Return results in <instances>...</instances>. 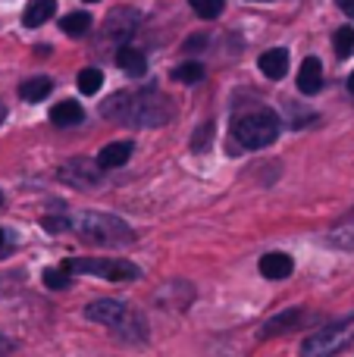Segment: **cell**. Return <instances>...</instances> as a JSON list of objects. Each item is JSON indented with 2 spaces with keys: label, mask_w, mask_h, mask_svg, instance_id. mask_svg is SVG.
<instances>
[{
  "label": "cell",
  "mask_w": 354,
  "mask_h": 357,
  "mask_svg": "<svg viewBox=\"0 0 354 357\" xmlns=\"http://www.w3.org/2000/svg\"><path fill=\"white\" fill-rule=\"evenodd\" d=\"M100 113L110 116L113 123H132V126H163L173 113L167 98L160 94H132V91H116L113 98H107L100 104Z\"/></svg>",
  "instance_id": "6da1fadb"
},
{
  "label": "cell",
  "mask_w": 354,
  "mask_h": 357,
  "mask_svg": "<svg viewBox=\"0 0 354 357\" xmlns=\"http://www.w3.org/2000/svg\"><path fill=\"white\" fill-rule=\"evenodd\" d=\"M85 320L113 329V335L123 339V342H129V345H141V342H148V323H144V317L135 314L129 304L116 301V298L91 301L85 307Z\"/></svg>",
  "instance_id": "7a4b0ae2"
},
{
  "label": "cell",
  "mask_w": 354,
  "mask_h": 357,
  "mask_svg": "<svg viewBox=\"0 0 354 357\" xmlns=\"http://www.w3.org/2000/svg\"><path fill=\"white\" fill-rule=\"evenodd\" d=\"M69 229L79 238L91 241V245H104V248H123L135 241V232H132L129 222L113 213H100V210H79L69 220Z\"/></svg>",
  "instance_id": "3957f363"
},
{
  "label": "cell",
  "mask_w": 354,
  "mask_h": 357,
  "mask_svg": "<svg viewBox=\"0 0 354 357\" xmlns=\"http://www.w3.org/2000/svg\"><path fill=\"white\" fill-rule=\"evenodd\" d=\"M232 135H236L245 148L261 151V148H267V144H273L276 135H279V116H276L273 110H267V107L248 110V113H242V116H236Z\"/></svg>",
  "instance_id": "277c9868"
},
{
  "label": "cell",
  "mask_w": 354,
  "mask_h": 357,
  "mask_svg": "<svg viewBox=\"0 0 354 357\" xmlns=\"http://www.w3.org/2000/svg\"><path fill=\"white\" fill-rule=\"evenodd\" d=\"M60 270L82 273V276H100L107 282H135L141 276L132 260H113V257H66Z\"/></svg>",
  "instance_id": "5b68a950"
},
{
  "label": "cell",
  "mask_w": 354,
  "mask_h": 357,
  "mask_svg": "<svg viewBox=\"0 0 354 357\" xmlns=\"http://www.w3.org/2000/svg\"><path fill=\"white\" fill-rule=\"evenodd\" d=\"M354 339V317H342L336 323H326L320 333L307 335L301 342V357H336L351 345Z\"/></svg>",
  "instance_id": "8992f818"
},
{
  "label": "cell",
  "mask_w": 354,
  "mask_h": 357,
  "mask_svg": "<svg viewBox=\"0 0 354 357\" xmlns=\"http://www.w3.org/2000/svg\"><path fill=\"white\" fill-rule=\"evenodd\" d=\"M135 29H138L135 10H116V13H110V19L104 22V35L113 38V41H119L123 47H125V41L135 35Z\"/></svg>",
  "instance_id": "52a82bcc"
},
{
  "label": "cell",
  "mask_w": 354,
  "mask_h": 357,
  "mask_svg": "<svg viewBox=\"0 0 354 357\" xmlns=\"http://www.w3.org/2000/svg\"><path fill=\"white\" fill-rule=\"evenodd\" d=\"M305 323V310L301 307H288L282 314L270 317L267 323L261 326V339H273V335H286V333H295V329Z\"/></svg>",
  "instance_id": "ba28073f"
},
{
  "label": "cell",
  "mask_w": 354,
  "mask_h": 357,
  "mask_svg": "<svg viewBox=\"0 0 354 357\" xmlns=\"http://www.w3.org/2000/svg\"><path fill=\"white\" fill-rule=\"evenodd\" d=\"M98 167V160L88 163V160H75V163H66V167L60 169V178L66 185H75V188H91V185H98L100 178V169H91Z\"/></svg>",
  "instance_id": "9c48e42d"
},
{
  "label": "cell",
  "mask_w": 354,
  "mask_h": 357,
  "mask_svg": "<svg viewBox=\"0 0 354 357\" xmlns=\"http://www.w3.org/2000/svg\"><path fill=\"white\" fill-rule=\"evenodd\" d=\"M257 66H261V73L267 75V79H273V82L286 79V73H288V50L286 47L263 50L261 60H257Z\"/></svg>",
  "instance_id": "30bf717a"
},
{
  "label": "cell",
  "mask_w": 354,
  "mask_h": 357,
  "mask_svg": "<svg viewBox=\"0 0 354 357\" xmlns=\"http://www.w3.org/2000/svg\"><path fill=\"white\" fill-rule=\"evenodd\" d=\"M295 270V260L282 251H270L261 257V276L263 279H288Z\"/></svg>",
  "instance_id": "8fae6325"
},
{
  "label": "cell",
  "mask_w": 354,
  "mask_h": 357,
  "mask_svg": "<svg viewBox=\"0 0 354 357\" xmlns=\"http://www.w3.org/2000/svg\"><path fill=\"white\" fill-rule=\"evenodd\" d=\"M323 88V66H320L317 56H307L301 63V73H298V91L301 94H317Z\"/></svg>",
  "instance_id": "7c38bea8"
},
{
  "label": "cell",
  "mask_w": 354,
  "mask_h": 357,
  "mask_svg": "<svg viewBox=\"0 0 354 357\" xmlns=\"http://www.w3.org/2000/svg\"><path fill=\"white\" fill-rule=\"evenodd\" d=\"M56 13V0H29L22 13V25L25 29H41L47 19H54Z\"/></svg>",
  "instance_id": "4fadbf2b"
},
{
  "label": "cell",
  "mask_w": 354,
  "mask_h": 357,
  "mask_svg": "<svg viewBox=\"0 0 354 357\" xmlns=\"http://www.w3.org/2000/svg\"><path fill=\"white\" fill-rule=\"evenodd\" d=\"M116 66L123 69V73H129L132 79H141L144 69H148V60H144V54L138 47H132V44H125V47L116 50Z\"/></svg>",
  "instance_id": "5bb4252c"
},
{
  "label": "cell",
  "mask_w": 354,
  "mask_h": 357,
  "mask_svg": "<svg viewBox=\"0 0 354 357\" xmlns=\"http://www.w3.org/2000/svg\"><path fill=\"white\" fill-rule=\"evenodd\" d=\"M82 119H85V110H82L75 100H60V104L50 110V123L60 126V129H66V126H79Z\"/></svg>",
  "instance_id": "9a60e30c"
},
{
  "label": "cell",
  "mask_w": 354,
  "mask_h": 357,
  "mask_svg": "<svg viewBox=\"0 0 354 357\" xmlns=\"http://www.w3.org/2000/svg\"><path fill=\"white\" fill-rule=\"evenodd\" d=\"M129 157H132V142H113L98 154V167H104V169L123 167Z\"/></svg>",
  "instance_id": "2e32d148"
},
{
  "label": "cell",
  "mask_w": 354,
  "mask_h": 357,
  "mask_svg": "<svg viewBox=\"0 0 354 357\" xmlns=\"http://www.w3.org/2000/svg\"><path fill=\"white\" fill-rule=\"evenodd\" d=\"M54 91V82L47 79V75H38V79H29L22 82V88H19V94H22V100H29V104H41L47 94Z\"/></svg>",
  "instance_id": "e0dca14e"
},
{
  "label": "cell",
  "mask_w": 354,
  "mask_h": 357,
  "mask_svg": "<svg viewBox=\"0 0 354 357\" xmlns=\"http://www.w3.org/2000/svg\"><path fill=\"white\" fill-rule=\"evenodd\" d=\"M60 29L66 31L69 38H82L91 29V16H88V13H69V16L60 19Z\"/></svg>",
  "instance_id": "ac0fdd59"
},
{
  "label": "cell",
  "mask_w": 354,
  "mask_h": 357,
  "mask_svg": "<svg viewBox=\"0 0 354 357\" xmlns=\"http://www.w3.org/2000/svg\"><path fill=\"white\" fill-rule=\"evenodd\" d=\"M326 241H330L332 248H342V251H354V220L336 226L330 235H326Z\"/></svg>",
  "instance_id": "d6986e66"
},
{
  "label": "cell",
  "mask_w": 354,
  "mask_h": 357,
  "mask_svg": "<svg viewBox=\"0 0 354 357\" xmlns=\"http://www.w3.org/2000/svg\"><path fill=\"white\" fill-rule=\"evenodd\" d=\"M100 85H104V73L100 69H82L79 73V91L82 94H98L100 91Z\"/></svg>",
  "instance_id": "ffe728a7"
},
{
  "label": "cell",
  "mask_w": 354,
  "mask_h": 357,
  "mask_svg": "<svg viewBox=\"0 0 354 357\" xmlns=\"http://www.w3.org/2000/svg\"><path fill=\"white\" fill-rule=\"evenodd\" d=\"M173 79L185 82V85H194V82L204 79V66H201V63H182V66L173 69Z\"/></svg>",
  "instance_id": "44dd1931"
},
{
  "label": "cell",
  "mask_w": 354,
  "mask_h": 357,
  "mask_svg": "<svg viewBox=\"0 0 354 357\" xmlns=\"http://www.w3.org/2000/svg\"><path fill=\"white\" fill-rule=\"evenodd\" d=\"M332 41H336V54L342 56V60L354 54V29H351V25H342V29L336 31V38H332Z\"/></svg>",
  "instance_id": "7402d4cb"
},
{
  "label": "cell",
  "mask_w": 354,
  "mask_h": 357,
  "mask_svg": "<svg viewBox=\"0 0 354 357\" xmlns=\"http://www.w3.org/2000/svg\"><path fill=\"white\" fill-rule=\"evenodd\" d=\"M188 3H192V10L198 13L201 19H217L220 13H223L226 0H188Z\"/></svg>",
  "instance_id": "603a6c76"
},
{
  "label": "cell",
  "mask_w": 354,
  "mask_h": 357,
  "mask_svg": "<svg viewBox=\"0 0 354 357\" xmlns=\"http://www.w3.org/2000/svg\"><path fill=\"white\" fill-rule=\"evenodd\" d=\"M44 285H47L50 291H63L69 289V273L66 270H44Z\"/></svg>",
  "instance_id": "cb8c5ba5"
},
{
  "label": "cell",
  "mask_w": 354,
  "mask_h": 357,
  "mask_svg": "<svg viewBox=\"0 0 354 357\" xmlns=\"http://www.w3.org/2000/svg\"><path fill=\"white\" fill-rule=\"evenodd\" d=\"M210 132H213V123H207V126H204V135L198 132V135H194V144H192V148H194V151H207V138H210Z\"/></svg>",
  "instance_id": "d4e9b609"
},
{
  "label": "cell",
  "mask_w": 354,
  "mask_h": 357,
  "mask_svg": "<svg viewBox=\"0 0 354 357\" xmlns=\"http://www.w3.org/2000/svg\"><path fill=\"white\" fill-rule=\"evenodd\" d=\"M44 229H47V232H60V229H69V222H63L60 216H47V220H44Z\"/></svg>",
  "instance_id": "484cf974"
},
{
  "label": "cell",
  "mask_w": 354,
  "mask_h": 357,
  "mask_svg": "<svg viewBox=\"0 0 354 357\" xmlns=\"http://www.w3.org/2000/svg\"><path fill=\"white\" fill-rule=\"evenodd\" d=\"M336 3H339V10H342L345 16L354 19V0H336Z\"/></svg>",
  "instance_id": "4316f807"
},
{
  "label": "cell",
  "mask_w": 354,
  "mask_h": 357,
  "mask_svg": "<svg viewBox=\"0 0 354 357\" xmlns=\"http://www.w3.org/2000/svg\"><path fill=\"white\" fill-rule=\"evenodd\" d=\"M348 91H351V94H354V73H351V75H348Z\"/></svg>",
  "instance_id": "83f0119b"
},
{
  "label": "cell",
  "mask_w": 354,
  "mask_h": 357,
  "mask_svg": "<svg viewBox=\"0 0 354 357\" xmlns=\"http://www.w3.org/2000/svg\"><path fill=\"white\" fill-rule=\"evenodd\" d=\"M3 119H6V107L0 104V123H3Z\"/></svg>",
  "instance_id": "f1b7e54d"
},
{
  "label": "cell",
  "mask_w": 354,
  "mask_h": 357,
  "mask_svg": "<svg viewBox=\"0 0 354 357\" xmlns=\"http://www.w3.org/2000/svg\"><path fill=\"white\" fill-rule=\"evenodd\" d=\"M0 245H3V229H0Z\"/></svg>",
  "instance_id": "f546056e"
},
{
  "label": "cell",
  "mask_w": 354,
  "mask_h": 357,
  "mask_svg": "<svg viewBox=\"0 0 354 357\" xmlns=\"http://www.w3.org/2000/svg\"><path fill=\"white\" fill-rule=\"evenodd\" d=\"M254 3H270V0H254Z\"/></svg>",
  "instance_id": "4dcf8cb0"
},
{
  "label": "cell",
  "mask_w": 354,
  "mask_h": 357,
  "mask_svg": "<svg viewBox=\"0 0 354 357\" xmlns=\"http://www.w3.org/2000/svg\"><path fill=\"white\" fill-rule=\"evenodd\" d=\"M88 3H94V0H88Z\"/></svg>",
  "instance_id": "1f68e13d"
},
{
  "label": "cell",
  "mask_w": 354,
  "mask_h": 357,
  "mask_svg": "<svg viewBox=\"0 0 354 357\" xmlns=\"http://www.w3.org/2000/svg\"><path fill=\"white\" fill-rule=\"evenodd\" d=\"M0 201H3V195H0Z\"/></svg>",
  "instance_id": "d6a6232c"
}]
</instances>
